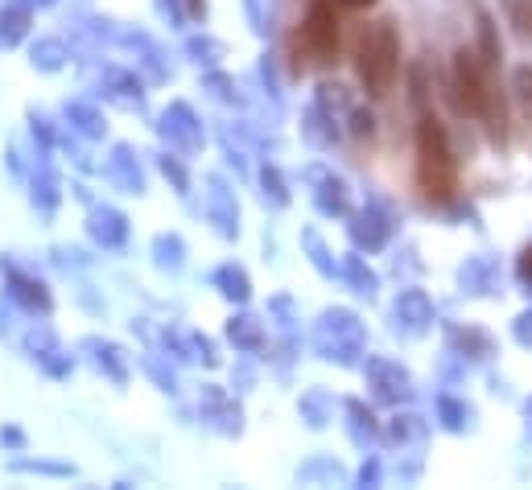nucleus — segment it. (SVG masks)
Instances as JSON below:
<instances>
[{"label":"nucleus","mask_w":532,"mask_h":490,"mask_svg":"<svg viewBox=\"0 0 532 490\" xmlns=\"http://www.w3.org/2000/svg\"><path fill=\"white\" fill-rule=\"evenodd\" d=\"M198 408H203V420H207L215 433H223V437H240L244 433V412H240V404L231 400L223 388H215V383H207V388H203V400H198Z\"/></svg>","instance_id":"obj_8"},{"label":"nucleus","mask_w":532,"mask_h":490,"mask_svg":"<svg viewBox=\"0 0 532 490\" xmlns=\"http://www.w3.org/2000/svg\"><path fill=\"white\" fill-rule=\"evenodd\" d=\"M302 243L310 248V260H314V268H318L322 276H335V260H330V252H326L322 235H318V231H306V235H302Z\"/></svg>","instance_id":"obj_41"},{"label":"nucleus","mask_w":532,"mask_h":490,"mask_svg":"<svg viewBox=\"0 0 532 490\" xmlns=\"http://www.w3.org/2000/svg\"><path fill=\"white\" fill-rule=\"evenodd\" d=\"M66 58H71V54H66V46H62L58 38H42L38 46L29 50V62L38 66V70H46V75H54V70H62V66H66Z\"/></svg>","instance_id":"obj_29"},{"label":"nucleus","mask_w":532,"mask_h":490,"mask_svg":"<svg viewBox=\"0 0 532 490\" xmlns=\"http://www.w3.org/2000/svg\"><path fill=\"white\" fill-rule=\"evenodd\" d=\"M66 120H71L87 140H99V136H104V116H99L95 108H91V103H83V99H75V103H66Z\"/></svg>","instance_id":"obj_25"},{"label":"nucleus","mask_w":532,"mask_h":490,"mask_svg":"<svg viewBox=\"0 0 532 490\" xmlns=\"http://www.w3.org/2000/svg\"><path fill=\"white\" fill-rule=\"evenodd\" d=\"M355 70H359V83L368 87V95L384 99L392 91L396 70H401V42H396L392 21H376V25H368L359 33Z\"/></svg>","instance_id":"obj_1"},{"label":"nucleus","mask_w":532,"mask_h":490,"mask_svg":"<svg viewBox=\"0 0 532 490\" xmlns=\"http://www.w3.org/2000/svg\"><path fill=\"white\" fill-rule=\"evenodd\" d=\"M0 272L9 276V297L21 305V309H29V313H50V293H46V285L42 280H33V276H25V272H17V268H9L5 260H0Z\"/></svg>","instance_id":"obj_13"},{"label":"nucleus","mask_w":532,"mask_h":490,"mask_svg":"<svg viewBox=\"0 0 532 490\" xmlns=\"http://www.w3.org/2000/svg\"><path fill=\"white\" fill-rule=\"evenodd\" d=\"M454 91H458V108L462 112H471V116H483L487 108V99H491V79L483 75V62L479 54L471 50H458L454 54Z\"/></svg>","instance_id":"obj_5"},{"label":"nucleus","mask_w":532,"mask_h":490,"mask_svg":"<svg viewBox=\"0 0 532 490\" xmlns=\"http://www.w3.org/2000/svg\"><path fill=\"white\" fill-rule=\"evenodd\" d=\"M58 198H62V190H58V178H54V169H42L38 178H33V202H38V210H50L58 206Z\"/></svg>","instance_id":"obj_31"},{"label":"nucleus","mask_w":532,"mask_h":490,"mask_svg":"<svg viewBox=\"0 0 532 490\" xmlns=\"http://www.w3.org/2000/svg\"><path fill=\"white\" fill-rule=\"evenodd\" d=\"M504 13H508V21L516 25L520 38L532 42V0H504Z\"/></svg>","instance_id":"obj_40"},{"label":"nucleus","mask_w":532,"mask_h":490,"mask_svg":"<svg viewBox=\"0 0 532 490\" xmlns=\"http://www.w3.org/2000/svg\"><path fill=\"white\" fill-rule=\"evenodd\" d=\"M516 272H520V280H524V285H532V248H524V252H520V260H516Z\"/></svg>","instance_id":"obj_51"},{"label":"nucleus","mask_w":532,"mask_h":490,"mask_svg":"<svg viewBox=\"0 0 532 490\" xmlns=\"http://www.w3.org/2000/svg\"><path fill=\"white\" fill-rule=\"evenodd\" d=\"M190 350H194V359H203L207 367H219V350L207 334H190Z\"/></svg>","instance_id":"obj_45"},{"label":"nucleus","mask_w":532,"mask_h":490,"mask_svg":"<svg viewBox=\"0 0 532 490\" xmlns=\"http://www.w3.org/2000/svg\"><path fill=\"white\" fill-rule=\"evenodd\" d=\"M108 169H112V182H116L124 194H141V190H145L141 165H137V157H132V149H128V145H116V149H112Z\"/></svg>","instance_id":"obj_19"},{"label":"nucleus","mask_w":532,"mask_h":490,"mask_svg":"<svg viewBox=\"0 0 532 490\" xmlns=\"http://www.w3.org/2000/svg\"><path fill=\"white\" fill-rule=\"evenodd\" d=\"M458 280L471 297H491L495 289H500V264H495L491 256H471L467 264H462Z\"/></svg>","instance_id":"obj_15"},{"label":"nucleus","mask_w":532,"mask_h":490,"mask_svg":"<svg viewBox=\"0 0 532 490\" xmlns=\"http://www.w3.org/2000/svg\"><path fill=\"white\" fill-rule=\"evenodd\" d=\"M417 157H421V173H417L421 190L434 202H450L458 165H454V153H450V136L434 116H425L417 124Z\"/></svg>","instance_id":"obj_2"},{"label":"nucleus","mask_w":532,"mask_h":490,"mask_svg":"<svg viewBox=\"0 0 532 490\" xmlns=\"http://www.w3.org/2000/svg\"><path fill=\"white\" fill-rule=\"evenodd\" d=\"M388 441L392 445H409V441H425V420L413 412H396L388 420Z\"/></svg>","instance_id":"obj_28"},{"label":"nucleus","mask_w":532,"mask_h":490,"mask_svg":"<svg viewBox=\"0 0 532 490\" xmlns=\"http://www.w3.org/2000/svg\"><path fill=\"white\" fill-rule=\"evenodd\" d=\"M479 50H483V62H487V66H495V62L504 58L500 38H495V21H491L487 13H479Z\"/></svg>","instance_id":"obj_37"},{"label":"nucleus","mask_w":532,"mask_h":490,"mask_svg":"<svg viewBox=\"0 0 532 490\" xmlns=\"http://www.w3.org/2000/svg\"><path fill=\"white\" fill-rule=\"evenodd\" d=\"M79 350H87L91 363L104 371L112 383H128V363H124V350L116 342H104V338H83Z\"/></svg>","instance_id":"obj_17"},{"label":"nucleus","mask_w":532,"mask_h":490,"mask_svg":"<svg viewBox=\"0 0 532 490\" xmlns=\"http://www.w3.org/2000/svg\"><path fill=\"white\" fill-rule=\"evenodd\" d=\"M314 346L318 355L339 363V367H355L363 346H368V330H363L359 313L351 309H326L318 318V330H314Z\"/></svg>","instance_id":"obj_3"},{"label":"nucleus","mask_w":532,"mask_h":490,"mask_svg":"<svg viewBox=\"0 0 532 490\" xmlns=\"http://www.w3.org/2000/svg\"><path fill=\"white\" fill-rule=\"evenodd\" d=\"M0 445L21 449V445H25V433H21V429H0Z\"/></svg>","instance_id":"obj_53"},{"label":"nucleus","mask_w":532,"mask_h":490,"mask_svg":"<svg viewBox=\"0 0 532 490\" xmlns=\"http://www.w3.org/2000/svg\"><path fill=\"white\" fill-rule=\"evenodd\" d=\"M244 5H248V17H252V25L264 33V29H269V17H264L260 13V0H244Z\"/></svg>","instance_id":"obj_52"},{"label":"nucleus","mask_w":532,"mask_h":490,"mask_svg":"<svg viewBox=\"0 0 532 490\" xmlns=\"http://www.w3.org/2000/svg\"><path fill=\"white\" fill-rule=\"evenodd\" d=\"M438 416H442V429H450V433H462V429L471 425V408L458 404L454 396H442L438 400Z\"/></svg>","instance_id":"obj_33"},{"label":"nucleus","mask_w":532,"mask_h":490,"mask_svg":"<svg viewBox=\"0 0 532 490\" xmlns=\"http://www.w3.org/2000/svg\"><path fill=\"white\" fill-rule=\"evenodd\" d=\"M29 21H33L29 0H5V9H0V46H17L29 33Z\"/></svg>","instance_id":"obj_18"},{"label":"nucleus","mask_w":532,"mask_h":490,"mask_svg":"<svg viewBox=\"0 0 532 490\" xmlns=\"http://www.w3.org/2000/svg\"><path fill=\"white\" fill-rule=\"evenodd\" d=\"M178 5L186 9L190 21H203V17H207V0H178Z\"/></svg>","instance_id":"obj_50"},{"label":"nucleus","mask_w":532,"mask_h":490,"mask_svg":"<svg viewBox=\"0 0 532 490\" xmlns=\"http://www.w3.org/2000/svg\"><path fill=\"white\" fill-rule=\"evenodd\" d=\"M330 408H335V404H330L326 392H306V396H302V416H306L310 429H322V425H326V420H330Z\"/></svg>","instance_id":"obj_34"},{"label":"nucleus","mask_w":532,"mask_h":490,"mask_svg":"<svg viewBox=\"0 0 532 490\" xmlns=\"http://www.w3.org/2000/svg\"><path fill=\"white\" fill-rule=\"evenodd\" d=\"M343 5H351V9H368V5H376V0H343Z\"/></svg>","instance_id":"obj_54"},{"label":"nucleus","mask_w":532,"mask_h":490,"mask_svg":"<svg viewBox=\"0 0 532 490\" xmlns=\"http://www.w3.org/2000/svg\"><path fill=\"white\" fill-rule=\"evenodd\" d=\"M343 408H347V416H351V441H355V445H372V441L380 437V425H376L372 408L363 404V400H347Z\"/></svg>","instance_id":"obj_23"},{"label":"nucleus","mask_w":532,"mask_h":490,"mask_svg":"<svg viewBox=\"0 0 532 490\" xmlns=\"http://www.w3.org/2000/svg\"><path fill=\"white\" fill-rule=\"evenodd\" d=\"M25 346H29V355H33V363H42L54 379H62V375H71V355L46 334V330H33L29 338H25Z\"/></svg>","instance_id":"obj_16"},{"label":"nucleus","mask_w":532,"mask_h":490,"mask_svg":"<svg viewBox=\"0 0 532 490\" xmlns=\"http://www.w3.org/2000/svg\"><path fill=\"white\" fill-rule=\"evenodd\" d=\"M359 486H380V462L372 458V462H363V470H359Z\"/></svg>","instance_id":"obj_49"},{"label":"nucleus","mask_w":532,"mask_h":490,"mask_svg":"<svg viewBox=\"0 0 532 490\" xmlns=\"http://www.w3.org/2000/svg\"><path fill=\"white\" fill-rule=\"evenodd\" d=\"M13 474H42V478H75V466L66 462H42V458H17Z\"/></svg>","instance_id":"obj_30"},{"label":"nucleus","mask_w":532,"mask_h":490,"mask_svg":"<svg viewBox=\"0 0 532 490\" xmlns=\"http://www.w3.org/2000/svg\"><path fill=\"white\" fill-rule=\"evenodd\" d=\"M207 215H211V223H215V231H219L223 239H236V235H240V206H236V194L227 190L223 178H211Z\"/></svg>","instance_id":"obj_11"},{"label":"nucleus","mask_w":532,"mask_h":490,"mask_svg":"<svg viewBox=\"0 0 532 490\" xmlns=\"http://www.w3.org/2000/svg\"><path fill=\"white\" fill-rule=\"evenodd\" d=\"M306 178L314 182V202H318V210L322 215H347L351 210V190H347V182L343 178H335V173H326L322 165H314V169H306Z\"/></svg>","instance_id":"obj_10"},{"label":"nucleus","mask_w":532,"mask_h":490,"mask_svg":"<svg viewBox=\"0 0 532 490\" xmlns=\"http://www.w3.org/2000/svg\"><path fill=\"white\" fill-rule=\"evenodd\" d=\"M157 165H161V173H165V178L174 182V190H178V194H190V178H186V169H182V161H178V157H170V153H165Z\"/></svg>","instance_id":"obj_43"},{"label":"nucleus","mask_w":532,"mask_h":490,"mask_svg":"<svg viewBox=\"0 0 532 490\" xmlns=\"http://www.w3.org/2000/svg\"><path fill=\"white\" fill-rule=\"evenodd\" d=\"M335 124H339V120L330 116L326 108H318V103H314V108L306 112V120H302V136L310 140L314 149H330V145L339 140V128H335Z\"/></svg>","instance_id":"obj_21"},{"label":"nucleus","mask_w":532,"mask_h":490,"mask_svg":"<svg viewBox=\"0 0 532 490\" xmlns=\"http://www.w3.org/2000/svg\"><path fill=\"white\" fill-rule=\"evenodd\" d=\"M302 46H306V54L318 66H335L339 62V21H335L330 0H314V5H310L306 25H302Z\"/></svg>","instance_id":"obj_4"},{"label":"nucleus","mask_w":532,"mask_h":490,"mask_svg":"<svg viewBox=\"0 0 532 490\" xmlns=\"http://www.w3.org/2000/svg\"><path fill=\"white\" fill-rule=\"evenodd\" d=\"M392 318H396V330L417 338V334H425L429 326H434V301H429L425 289H405L392 305Z\"/></svg>","instance_id":"obj_9"},{"label":"nucleus","mask_w":532,"mask_h":490,"mask_svg":"<svg viewBox=\"0 0 532 490\" xmlns=\"http://www.w3.org/2000/svg\"><path fill=\"white\" fill-rule=\"evenodd\" d=\"M87 231H91V239L99 243V248H124V239H128V219L120 215L116 206H95L91 219H87Z\"/></svg>","instance_id":"obj_14"},{"label":"nucleus","mask_w":532,"mask_h":490,"mask_svg":"<svg viewBox=\"0 0 532 490\" xmlns=\"http://www.w3.org/2000/svg\"><path fill=\"white\" fill-rule=\"evenodd\" d=\"M215 289L227 297V301H236V305H244L248 297H252V280H248V272L240 268V264H223V268H215Z\"/></svg>","instance_id":"obj_22"},{"label":"nucleus","mask_w":532,"mask_h":490,"mask_svg":"<svg viewBox=\"0 0 532 490\" xmlns=\"http://www.w3.org/2000/svg\"><path fill=\"white\" fill-rule=\"evenodd\" d=\"M351 136L355 140H372L376 136V116L363 112V108H351Z\"/></svg>","instance_id":"obj_44"},{"label":"nucleus","mask_w":532,"mask_h":490,"mask_svg":"<svg viewBox=\"0 0 532 490\" xmlns=\"http://www.w3.org/2000/svg\"><path fill=\"white\" fill-rule=\"evenodd\" d=\"M392 235V223L380 206H363L359 215L351 219V239H355V248H368V252H380L384 243Z\"/></svg>","instance_id":"obj_12"},{"label":"nucleus","mask_w":532,"mask_h":490,"mask_svg":"<svg viewBox=\"0 0 532 490\" xmlns=\"http://www.w3.org/2000/svg\"><path fill=\"white\" fill-rule=\"evenodd\" d=\"M524 412H528V429H532V396H528V404H524Z\"/></svg>","instance_id":"obj_55"},{"label":"nucleus","mask_w":532,"mask_h":490,"mask_svg":"<svg viewBox=\"0 0 532 490\" xmlns=\"http://www.w3.org/2000/svg\"><path fill=\"white\" fill-rule=\"evenodd\" d=\"M227 338L240 350H260L264 346V326H260V318H252V313H240V318L227 322Z\"/></svg>","instance_id":"obj_24"},{"label":"nucleus","mask_w":532,"mask_h":490,"mask_svg":"<svg viewBox=\"0 0 532 490\" xmlns=\"http://www.w3.org/2000/svg\"><path fill=\"white\" fill-rule=\"evenodd\" d=\"M302 482H314V478H330V482H343V470H339V462H314V466H306L302 474H297Z\"/></svg>","instance_id":"obj_46"},{"label":"nucleus","mask_w":532,"mask_h":490,"mask_svg":"<svg viewBox=\"0 0 532 490\" xmlns=\"http://www.w3.org/2000/svg\"><path fill=\"white\" fill-rule=\"evenodd\" d=\"M145 367H149V375H153V379L161 383L165 392H178V379H174V371H165V367H161L157 359H145Z\"/></svg>","instance_id":"obj_48"},{"label":"nucleus","mask_w":532,"mask_h":490,"mask_svg":"<svg viewBox=\"0 0 532 490\" xmlns=\"http://www.w3.org/2000/svg\"><path fill=\"white\" fill-rule=\"evenodd\" d=\"M203 91H207L211 99H219V103H240V95H236V83H231L227 75H219V70H211V75L203 79Z\"/></svg>","instance_id":"obj_42"},{"label":"nucleus","mask_w":532,"mask_h":490,"mask_svg":"<svg viewBox=\"0 0 532 490\" xmlns=\"http://www.w3.org/2000/svg\"><path fill=\"white\" fill-rule=\"evenodd\" d=\"M104 75H108V91L104 95L112 103H120V108H128V112L145 103V91H141V79L137 75H128V70H112V66L104 70Z\"/></svg>","instance_id":"obj_20"},{"label":"nucleus","mask_w":532,"mask_h":490,"mask_svg":"<svg viewBox=\"0 0 532 490\" xmlns=\"http://www.w3.org/2000/svg\"><path fill=\"white\" fill-rule=\"evenodd\" d=\"M153 264L165 272H178L186 264V243L178 235H157L153 239Z\"/></svg>","instance_id":"obj_26"},{"label":"nucleus","mask_w":532,"mask_h":490,"mask_svg":"<svg viewBox=\"0 0 532 490\" xmlns=\"http://www.w3.org/2000/svg\"><path fill=\"white\" fill-rule=\"evenodd\" d=\"M454 346L467 350V359H487L491 355V338L483 330H454Z\"/></svg>","instance_id":"obj_36"},{"label":"nucleus","mask_w":532,"mask_h":490,"mask_svg":"<svg viewBox=\"0 0 532 490\" xmlns=\"http://www.w3.org/2000/svg\"><path fill=\"white\" fill-rule=\"evenodd\" d=\"M512 334H516V342H520V346H528V350H532V309H524L520 318L512 322Z\"/></svg>","instance_id":"obj_47"},{"label":"nucleus","mask_w":532,"mask_h":490,"mask_svg":"<svg viewBox=\"0 0 532 490\" xmlns=\"http://www.w3.org/2000/svg\"><path fill=\"white\" fill-rule=\"evenodd\" d=\"M512 91H516L520 112H524L528 124H532V66H516V70H512Z\"/></svg>","instance_id":"obj_39"},{"label":"nucleus","mask_w":532,"mask_h":490,"mask_svg":"<svg viewBox=\"0 0 532 490\" xmlns=\"http://www.w3.org/2000/svg\"><path fill=\"white\" fill-rule=\"evenodd\" d=\"M157 132L170 140V149H178L186 157H198V153H203V145H207L203 124H198L190 103H170V108H165V116H161V124H157Z\"/></svg>","instance_id":"obj_6"},{"label":"nucleus","mask_w":532,"mask_h":490,"mask_svg":"<svg viewBox=\"0 0 532 490\" xmlns=\"http://www.w3.org/2000/svg\"><path fill=\"white\" fill-rule=\"evenodd\" d=\"M343 276H347V285L359 293V297H376V289H380V276L363 264L359 256H347L343 260Z\"/></svg>","instance_id":"obj_27"},{"label":"nucleus","mask_w":532,"mask_h":490,"mask_svg":"<svg viewBox=\"0 0 532 490\" xmlns=\"http://www.w3.org/2000/svg\"><path fill=\"white\" fill-rule=\"evenodd\" d=\"M186 54H190L198 66H203V62H207V66H215L219 58H227V46H223V42H215V38H207V33H203V38H190V42H186Z\"/></svg>","instance_id":"obj_35"},{"label":"nucleus","mask_w":532,"mask_h":490,"mask_svg":"<svg viewBox=\"0 0 532 490\" xmlns=\"http://www.w3.org/2000/svg\"><path fill=\"white\" fill-rule=\"evenodd\" d=\"M260 194H264V202H273V206H289V190H285V178H281L277 165L260 169Z\"/></svg>","instance_id":"obj_32"},{"label":"nucleus","mask_w":532,"mask_h":490,"mask_svg":"<svg viewBox=\"0 0 532 490\" xmlns=\"http://www.w3.org/2000/svg\"><path fill=\"white\" fill-rule=\"evenodd\" d=\"M318 108H326L330 116H335V112H347V116H351L355 103L347 99V91H343L339 83H322V87H318Z\"/></svg>","instance_id":"obj_38"},{"label":"nucleus","mask_w":532,"mask_h":490,"mask_svg":"<svg viewBox=\"0 0 532 490\" xmlns=\"http://www.w3.org/2000/svg\"><path fill=\"white\" fill-rule=\"evenodd\" d=\"M363 375H368V388L380 404H405L413 396V375L392 359H368Z\"/></svg>","instance_id":"obj_7"}]
</instances>
